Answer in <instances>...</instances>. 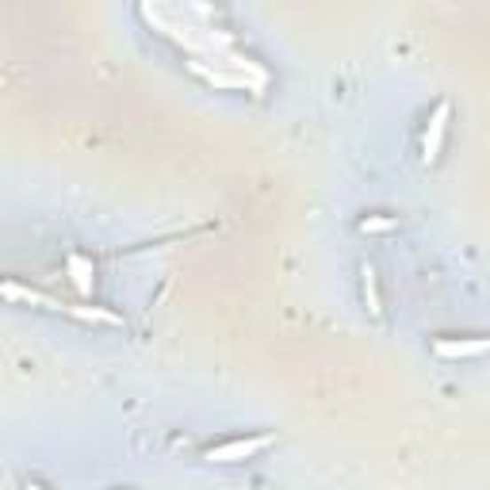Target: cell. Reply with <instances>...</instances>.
I'll return each mask as SVG.
<instances>
[{
  "label": "cell",
  "instance_id": "obj_3",
  "mask_svg": "<svg viewBox=\"0 0 490 490\" xmlns=\"http://www.w3.org/2000/svg\"><path fill=\"white\" fill-rule=\"evenodd\" d=\"M448 119H452V104H448V100H440V104L433 107V115H429V122H425V134H422V162H425V165H433L437 157H440V146H445Z\"/></svg>",
  "mask_w": 490,
  "mask_h": 490
},
{
  "label": "cell",
  "instance_id": "obj_10",
  "mask_svg": "<svg viewBox=\"0 0 490 490\" xmlns=\"http://www.w3.org/2000/svg\"><path fill=\"white\" fill-rule=\"evenodd\" d=\"M28 490H46V486L43 483H28Z\"/></svg>",
  "mask_w": 490,
  "mask_h": 490
},
{
  "label": "cell",
  "instance_id": "obj_7",
  "mask_svg": "<svg viewBox=\"0 0 490 490\" xmlns=\"http://www.w3.org/2000/svg\"><path fill=\"white\" fill-rule=\"evenodd\" d=\"M360 288H364L368 314L379 318V314H383V299H379V284H375V268L372 265H360Z\"/></svg>",
  "mask_w": 490,
  "mask_h": 490
},
{
  "label": "cell",
  "instance_id": "obj_4",
  "mask_svg": "<svg viewBox=\"0 0 490 490\" xmlns=\"http://www.w3.org/2000/svg\"><path fill=\"white\" fill-rule=\"evenodd\" d=\"M433 352L440 360H471L490 352V337H440L433 341Z\"/></svg>",
  "mask_w": 490,
  "mask_h": 490
},
{
  "label": "cell",
  "instance_id": "obj_6",
  "mask_svg": "<svg viewBox=\"0 0 490 490\" xmlns=\"http://www.w3.org/2000/svg\"><path fill=\"white\" fill-rule=\"evenodd\" d=\"M4 296L8 299H20V303H39V306H46V311H61V306H66V303H58L51 296H43V291L16 284V280H8V284H4Z\"/></svg>",
  "mask_w": 490,
  "mask_h": 490
},
{
  "label": "cell",
  "instance_id": "obj_9",
  "mask_svg": "<svg viewBox=\"0 0 490 490\" xmlns=\"http://www.w3.org/2000/svg\"><path fill=\"white\" fill-rule=\"evenodd\" d=\"M387 230H395V218H387V215L360 218V234H387Z\"/></svg>",
  "mask_w": 490,
  "mask_h": 490
},
{
  "label": "cell",
  "instance_id": "obj_1",
  "mask_svg": "<svg viewBox=\"0 0 490 490\" xmlns=\"http://www.w3.org/2000/svg\"><path fill=\"white\" fill-rule=\"evenodd\" d=\"M273 445V433H261V437H241V440H226V445H215L203 452V460L211 463H238V460H253L257 452H265Z\"/></svg>",
  "mask_w": 490,
  "mask_h": 490
},
{
  "label": "cell",
  "instance_id": "obj_5",
  "mask_svg": "<svg viewBox=\"0 0 490 490\" xmlns=\"http://www.w3.org/2000/svg\"><path fill=\"white\" fill-rule=\"evenodd\" d=\"M66 273H69V284L77 288V296H92V288H96V268L89 257H81V253H69V261H66Z\"/></svg>",
  "mask_w": 490,
  "mask_h": 490
},
{
  "label": "cell",
  "instance_id": "obj_8",
  "mask_svg": "<svg viewBox=\"0 0 490 490\" xmlns=\"http://www.w3.org/2000/svg\"><path fill=\"white\" fill-rule=\"evenodd\" d=\"M66 314H73V318H84V322H104V326H122V318L115 314V311H104V306H61Z\"/></svg>",
  "mask_w": 490,
  "mask_h": 490
},
{
  "label": "cell",
  "instance_id": "obj_2",
  "mask_svg": "<svg viewBox=\"0 0 490 490\" xmlns=\"http://www.w3.org/2000/svg\"><path fill=\"white\" fill-rule=\"evenodd\" d=\"M188 69L195 77H203L207 84H215V89H245V92H265L261 81L245 77L238 69H226V66H203V61H188Z\"/></svg>",
  "mask_w": 490,
  "mask_h": 490
}]
</instances>
